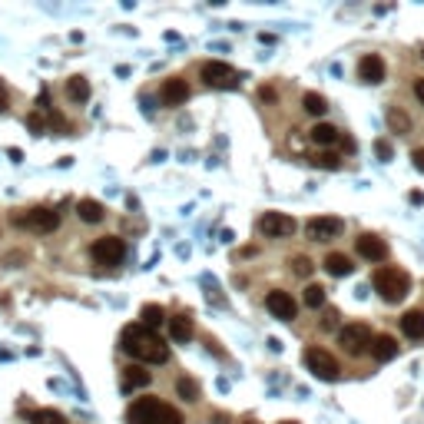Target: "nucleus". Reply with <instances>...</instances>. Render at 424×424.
<instances>
[{
    "instance_id": "nucleus-2",
    "label": "nucleus",
    "mask_w": 424,
    "mask_h": 424,
    "mask_svg": "<svg viewBox=\"0 0 424 424\" xmlns=\"http://www.w3.org/2000/svg\"><path fill=\"white\" fill-rule=\"evenodd\" d=\"M371 282H375L378 295L385 302H401L411 292V275H408L405 269H398V265H381V269H375V275H371Z\"/></svg>"
},
{
    "instance_id": "nucleus-42",
    "label": "nucleus",
    "mask_w": 424,
    "mask_h": 424,
    "mask_svg": "<svg viewBox=\"0 0 424 424\" xmlns=\"http://www.w3.org/2000/svg\"><path fill=\"white\" fill-rule=\"evenodd\" d=\"M242 424H255V421H242Z\"/></svg>"
},
{
    "instance_id": "nucleus-4",
    "label": "nucleus",
    "mask_w": 424,
    "mask_h": 424,
    "mask_svg": "<svg viewBox=\"0 0 424 424\" xmlns=\"http://www.w3.org/2000/svg\"><path fill=\"white\" fill-rule=\"evenodd\" d=\"M302 361H305V368H309L318 381H338V378H341V365H338L335 358L328 355L325 348H315V345L305 348Z\"/></svg>"
},
{
    "instance_id": "nucleus-21",
    "label": "nucleus",
    "mask_w": 424,
    "mask_h": 424,
    "mask_svg": "<svg viewBox=\"0 0 424 424\" xmlns=\"http://www.w3.org/2000/svg\"><path fill=\"white\" fill-rule=\"evenodd\" d=\"M309 139L315 146H332V143H338V139H341V136H338V129L332 123H315L309 129Z\"/></svg>"
},
{
    "instance_id": "nucleus-33",
    "label": "nucleus",
    "mask_w": 424,
    "mask_h": 424,
    "mask_svg": "<svg viewBox=\"0 0 424 424\" xmlns=\"http://www.w3.org/2000/svg\"><path fill=\"white\" fill-rule=\"evenodd\" d=\"M375 149H378V156H381L385 163H388V159H391V143H388V139H378V143H375Z\"/></svg>"
},
{
    "instance_id": "nucleus-12",
    "label": "nucleus",
    "mask_w": 424,
    "mask_h": 424,
    "mask_svg": "<svg viewBox=\"0 0 424 424\" xmlns=\"http://www.w3.org/2000/svg\"><path fill=\"white\" fill-rule=\"evenodd\" d=\"M355 249L361 259L368 262H385L388 259V242L381 239V235H375V232H361L355 239Z\"/></svg>"
},
{
    "instance_id": "nucleus-39",
    "label": "nucleus",
    "mask_w": 424,
    "mask_h": 424,
    "mask_svg": "<svg viewBox=\"0 0 424 424\" xmlns=\"http://www.w3.org/2000/svg\"><path fill=\"white\" fill-rule=\"evenodd\" d=\"M408 199H411V206H421V203H424V196H421V193H411Z\"/></svg>"
},
{
    "instance_id": "nucleus-43",
    "label": "nucleus",
    "mask_w": 424,
    "mask_h": 424,
    "mask_svg": "<svg viewBox=\"0 0 424 424\" xmlns=\"http://www.w3.org/2000/svg\"><path fill=\"white\" fill-rule=\"evenodd\" d=\"M421 57H424V50H421Z\"/></svg>"
},
{
    "instance_id": "nucleus-31",
    "label": "nucleus",
    "mask_w": 424,
    "mask_h": 424,
    "mask_svg": "<svg viewBox=\"0 0 424 424\" xmlns=\"http://www.w3.org/2000/svg\"><path fill=\"white\" fill-rule=\"evenodd\" d=\"M27 126H30V133H43V129H47V120H43V116H40V113H30L27 116Z\"/></svg>"
},
{
    "instance_id": "nucleus-28",
    "label": "nucleus",
    "mask_w": 424,
    "mask_h": 424,
    "mask_svg": "<svg viewBox=\"0 0 424 424\" xmlns=\"http://www.w3.org/2000/svg\"><path fill=\"white\" fill-rule=\"evenodd\" d=\"M302 302H305V309H322V305H325V289H322V285H309L305 295H302Z\"/></svg>"
},
{
    "instance_id": "nucleus-5",
    "label": "nucleus",
    "mask_w": 424,
    "mask_h": 424,
    "mask_svg": "<svg viewBox=\"0 0 424 424\" xmlns=\"http://www.w3.org/2000/svg\"><path fill=\"white\" fill-rule=\"evenodd\" d=\"M199 77H203L206 87L212 90H239V73H235V67H229V63H222V60H209V63H203L199 67Z\"/></svg>"
},
{
    "instance_id": "nucleus-25",
    "label": "nucleus",
    "mask_w": 424,
    "mask_h": 424,
    "mask_svg": "<svg viewBox=\"0 0 424 424\" xmlns=\"http://www.w3.org/2000/svg\"><path fill=\"white\" fill-rule=\"evenodd\" d=\"M388 126H391V133H398V136L411 133V120H408V113H401V110H388Z\"/></svg>"
},
{
    "instance_id": "nucleus-1",
    "label": "nucleus",
    "mask_w": 424,
    "mask_h": 424,
    "mask_svg": "<svg viewBox=\"0 0 424 424\" xmlns=\"http://www.w3.org/2000/svg\"><path fill=\"white\" fill-rule=\"evenodd\" d=\"M120 348L136 361H146V365H166L169 361V345L146 325H126L123 335H120Z\"/></svg>"
},
{
    "instance_id": "nucleus-29",
    "label": "nucleus",
    "mask_w": 424,
    "mask_h": 424,
    "mask_svg": "<svg viewBox=\"0 0 424 424\" xmlns=\"http://www.w3.org/2000/svg\"><path fill=\"white\" fill-rule=\"evenodd\" d=\"M302 106H305L312 116H322L328 110V103H325V97H322V93H305V97H302Z\"/></svg>"
},
{
    "instance_id": "nucleus-23",
    "label": "nucleus",
    "mask_w": 424,
    "mask_h": 424,
    "mask_svg": "<svg viewBox=\"0 0 424 424\" xmlns=\"http://www.w3.org/2000/svg\"><path fill=\"white\" fill-rule=\"evenodd\" d=\"M139 318H143L139 325H146V328H149V332H156V328H159V325H163V322H166V309H163V305H143V312H139Z\"/></svg>"
},
{
    "instance_id": "nucleus-37",
    "label": "nucleus",
    "mask_w": 424,
    "mask_h": 424,
    "mask_svg": "<svg viewBox=\"0 0 424 424\" xmlns=\"http://www.w3.org/2000/svg\"><path fill=\"white\" fill-rule=\"evenodd\" d=\"M7 100H10V93H7V83L0 80V110H7Z\"/></svg>"
},
{
    "instance_id": "nucleus-11",
    "label": "nucleus",
    "mask_w": 424,
    "mask_h": 424,
    "mask_svg": "<svg viewBox=\"0 0 424 424\" xmlns=\"http://www.w3.org/2000/svg\"><path fill=\"white\" fill-rule=\"evenodd\" d=\"M265 309L279 318V322H295V315H299V305H295V299H292L289 292H282V289H275V292H269V295H265Z\"/></svg>"
},
{
    "instance_id": "nucleus-32",
    "label": "nucleus",
    "mask_w": 424,
    "mask_h": 424,
    "mask_svg": "<svg viewBox=\"0 0 424 424\" xmlns=\"http://www.w3.org/2000/svg\"><path fill=\"white\" fill-rule=\"evenodd\" d=\"M159 424H183V418H179V411H176V408H163V418H159Z\"/></svg>"
},
{
    "instance_id": "nucleus-7",
    "label": "nucleus",
    "mask_w": 424,
    "mask_h": 424,
    "mask_svg": "<svg viewBox=\"0 0 424 424\" xmlns=\"http://www.w3.org/2000/svg\"><path fill=\"white\" fill-rule=\"evenodd\" d=\"M17 226L30 232H53L60 226V212L47 209V206H37V209H27L23 216H17Z\"/></svg>"
},
{
    "instance_id": "nucleus-18",
    "label": "nucleus",
    "mask_w": 424,
    "mask_h": 424,
    "mask_svg": "<svg viewBox=\"0 0 424 424\" xmlns=\"http://www.w3.org/2000/svg\"><path fill=\"white\" fill-rule=\"evenodd\" d=\"M398 355V341L391 335H375V341H371V358L375 361H391V358Z\"/></svg>"
},
{
    "instance_id": "nucleus-9",
    "label": "nucleus",
    "mask_w": 424,
    "mask_h": 424,
    "mask_svg": "<svg viewBox=\"0 0 424 424\" xmlns=\"http://www.w3.org/2000/svg\"><path fill=\"white\" fill-rule=\"evenodd\" d=\"M163 408L166 405H159L156 398H136L129 411H126V424H159Z\"/></svg>"
},
{
    "instance_id": "nucleus-27",
    "label": "nucleus",
    "mask_w": 424,
    "mask_h": 424,
    "mask_svg": "<svg viewBox=\"0 0 424 424\" xmlns=\"http://www.w3.org/2000/svg\"><path fill=\"white\" fill-rule=\"evenodd\" d=\"M176 391H179L183 401H199V385H196L193 378H179V381H176Z\"/></svg>"
},
{
    "instance_id": "nucleus-34",
    "label": "nucleus",
    "mask_w": 424,
    "mask_h": 424,
    "mask_svg": "<svg viewBox=\"0 0 424 424\" xmlns=\"http://www.w3.org/2000/svg\"><path fill=\"white\" fill-rule=\"evenodd\" d=\"M322 325H325V328H338V312L328 309V312H325V322H322Z\"/></svg>"
},
{
    "instance_id": "nucleus-16",
    "label": "nucleus",
    "mask_w": 424,
    "mask_h": 424,
    "mask_svg": "<svg viewBox=\"0 0 424 424\" xmlns=\"http://www.w3.org/2000/svg\"><path fill=\"white\" fill-rule=\"evenodd\" d=\"M401 332H405L408 338L421 341V338H424V312L421 309L405 312V315H401Z\"/></svg>"
},
{
    "instance_id": "nucleus-22",
    "label": "nucleus",
    "mask_w": 424,
    "mask_h": 424,
    "mask_svg": "<svg viewBox=\"0 0 424 424\" xmlns=\"http://www.w3.org/2000/svg\"><path fill=\"white\" fill-rule=\"evenodd\" d=\"M67 97L73 100V103H87V100H90V83H87V77H70V80H67Z\"/></svg>"
},
{
    "instance_id": "nucleus-10",
    "label": "nucleus",
    "mask_w": 424,
    "mask_h": 424,
    "mask_svg": "<svg viewBox=\"0 0 424 424\" xmlns=\"http://www.w3.org/2000/svg\"><path fill=\"white\" fill-rule=\"evenodd\" d=\"M259 232L265 239H285V235L295 232V219L285 216V212H265L259 219Z\"/></svg>"
},
{
    "instance_id": "nucleus-36",
    "label": "nucleus",
    "mask_w": 424,
    "mask_h": 424,
    "mask_svg": "<svg viewBox=\"0 0 424 424\" xmlns=\"http://www.w3.org/2000/svg\"><path fill=\"white\" fill-rule=\"evenodd\" d=\"M411 163H415V169L424 173V149H415V153H411Z\"/></svg>"
},
{
    "instance_id": "nucleus-20",
    "label": "nucleus",
    "mask_w": 424,
    "mask_h": 424,
    "mask_svg": "<svg viewBox=\"0 0 424 424\" xmlns=\"http://www.w3.org/2000/svg\"><path fill=\"white\" fill-rule=\"evenodd\" d=\"M169 335H173V341H189V338L196 335L193 318H189V315H176V318H169Z\"/></svg>"
},
{
    "instance_id": "nucleus-8",
    "label": "nucleus",
    "mask_w": 424,
    "mask_h": 424,
    "mask_svg": "<svg viewBox=\"0 0 424 424\" xmlns=\"http://www.w3.org/2000/svg\"><path fill=\"white\" fill-rule=\"evenodd\" d=\"M341 232H345V222L335 219V216H318V219L305 222V235H309L312 242H332V239H338Z\"/></svg>"
},
{
    "instance_id": "nucleus-30",
    "label": "nucleus",
    "mask_w": 424,
    "mask_h": 424,
    "mask_svg": "<svg viewBox=\"0 0 424 424\" xmlns=\"http://www.w3.org/2000/svg\"><path fill=\"white\" fill-rule=\"evenodd\" d=\"M289 265H292V272H295V275H302V279H309V275H312V269H315V265H312V259H309V255H295V259H292Z\"/></svg>"
},
{
    "instance_id": "nucleus-17",
    "label": "nucleus",
    "mask_w": 424,
    "mask_h": 424,
    "mask_svg": "<svg viewBox=\"0 0 424 424\" xmlns=\"http://www.w3.org/2000/svg\"><path fill=\"white\" fill-rule=\"evenodd\" d=\"M325 269H328V275L341 279V275H351L355 265H351V259H348L345 252H328V255H325Z\"/></svg>"
},
{
    "instance_id": "nucleus-15",
    "label": "nucleus",
    "mask_w": 424,
    "mask_h": 424,
    "mask_svg": "<svg viewBox=\"0 0 424 424\" xmlns=\"http://www.w3.org/2000/svg\"><path fill=\"white\" fill-rule=\"evenodd\" d=\"M159 97H163L166 106H183L186 100H189V83H186V80H179V77L166 80L163 90H159Z\"/></svg>"
},
{
    "instance_id": "nucleus-24",
    "label": "nucleus",
    "mask_w": 424,
    "mask_h": 424,
    "mask_svg": "<svg viewBox=\"0 0 424 424\" xmlns=\"http://www.w3.org/2000/svg\"><path fill=\"white\" fill-rule=\"evenodd\" d=\"M30 424H67V418L53 411V408H40V411H30Z\"/></svg>"
},
{
    "instance_id": "nucleus-35",
    "label": "nucleus",
    "mask_w": 424,
    "mask_h": 424,
    "mask_svg": "<svg viewBox=\"0 0 424 424\" xmlns=\"http://www.w3.org/2000/svg\"><path fill=\"white\" fill-rule=\"evenodd\" d=\"M259 100H262V103H275V90L262 87V90H259Z\"/></svg>"
},
{
    "instance_id": "nucleus-19",
    "label": "nucleus",
    "mask_w": 424,
    "mask_h": 424,
    "mask_svg": "<svg viewBox=\"0 0 424 424\" xmlns=\"http://www.w3.org/2000/svg\"><path fill=\"white\" fill-rule=\"evenodd\" d=\"M77 216L83 222H90V226H97V222H103L106 209H103V203H97V199H80V203H77Z\"/></svg>"
},
{
    "instance_id": "nucleus-40",
    "label": "nucleus",
    "mask_w": 424,
    "mask_h": 424,
    "mask_svg": "<svg viewBox=\"0 0 424 424\" xmlns=\"http://www.w3.org/2000/svg\"><path fill=\"white\" fill-rule=\"evenodd\" d=\"M212 421H216V424H229V418H226V415H216Z\"/></svg>"
},
{
    "instance_id": "nucleus-38",
    "label": "nucleus",
    "mask_w": 424,
    "mask_h": 424,
    "mask_svg": "<svg viewBox=\"0 0 424 424\" xmlns=\"http://www.w3.org/2000/svg\"><path fill=\"white\" fill-rule=\"evenodd\" d=\"M415 97H418V103L424 106V77H421V80H418V83H415Z\"/></svg>"
},
{
    "instance_id": "nucleus-6",
    "label": "nucleus",
    "mask_w": 424,
    "mask_h": 424,
    "mask_svg": "<svg viewBox=\"0 0 424 424\" xmlns=\"http://www.w3.org/2000/svg\"><path fill=\"white\" fill-rule=\"evenodd\" d=\"M90 255L100 262V265H120L126 259V242L120 235H103V239L93 242Z\"/></svg>"
},
{
    "instance_id": "nucleus-13",
    "label": "nucleus",
    "mask_w": 424,
    "mask_h": 424,
    "mask_svg": "<svg viewBox=\"0 0 424 424\" xmlns=\"http://www.w3.org/2000/svg\"><path fill=\"white\" fill-rule=\"evenodd\" d=\"M358 80L361 83H381L385 80V60L378 53H368V57L358 60Z\"/></svg>"
},
{
    "instance_id": "nucleus-26",
    "label": "nucleus",
    "mask_w": 424,
    "mask_h": 424,
    "mask_svg": "<svg viewBox=\"0 0 424 424\" xmlns=\"http://www.w3.org/2000/svg\"><path fill=\"white\" fill-rule=\"evenodd\" d=\"M312 166H318V169H341V156L322 149V153H312Z\"/></svg>"
},
{
    "instance_id": "nucleus-41",
    "label": "nucleus",
    "mask_w": 424,
    "mask_h": 424,
    "mask_svg": "<svg viewBox=\"0 0 424 424\" xmlns=\"http://www.w3.org/2000/svg\"><path fill=\"white\" fill-rule=\"evenodd\" d=\"M282 424H299V421H282Z\"/></svg>"
},
{
    "instance_id": "nucleus-3",
    "label": "nucleus",
    "mask_w": 424,
    "mask_h": 424,
    "mask_svg": "<svg viewBox=\"0 0 424 424\" xmlns=\"http://www.w3.org/2000/svg\"><path fill=\"white\" fill-rule=\"evenodd\" d=\"M371 341H375V335H371V328H368L365 322H351V325L338 328V345H341V351L351 355V358L371 351Z\"/></svg>"
},
{
    "instance_id": "nucleus-14",
    "label": "nucleus",
    "mask_w": 424,
    "mask_h": 424,
    "mask_svg": "<svg viewBox=\"0 0 424 424\" xmlns=\"http://www.w3.org/2000/svg\"><path fill=\"white\" fill-rule=\"evenodd\" d=\"M149 381H153V375H149L143 365H129V368H123V375H120V388H123L126 395H129V391H139V388H149Z\"/></svg>"
}]
</instances>
